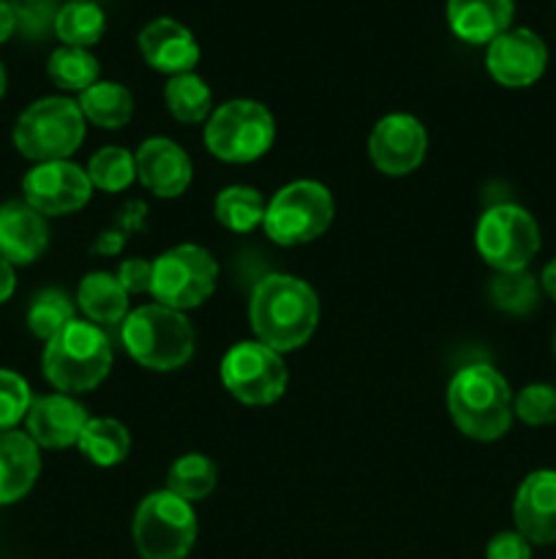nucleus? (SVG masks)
<instances>
[{"mask_svg":"<svg viewBox=\"0 0 556 559\" xmlns=\"http://www.w3.org/2000/svg\"><path fill=\"white\" fill-rule=\"evenodd\" d=\"M510 22L512 0H447V25L467 44H491Z\"/></svg>","mask_w":556,"mask_h":559,"instance_id":"obj_20","label":"nucleus"},{"mask_svg":"<svg viewBox=\"0 0 556 559\" xmlns=\"http://www.w3.org/2000/svg\"><path fill=\"white\" fill-rule=\"evenodd\" d=\"M540 289H543V293L556 304V260H551L548 265L543 267V276H540Z\"/></svg>","mask_w":556,"mask_h":559,"instance_id":"obj_40","label":"nucleus"},{"mask_svg":"<svg viewBox=\"0 0 556 559\" xmlns=\"http://www.w3.org/2000/svg\"><path fill=\"white\" fill-rule=\"evenodd\" d=\"M47 74L49 80H52L58 87H63V91L85 93L87 87L98 82L101 66H98V60L93 58L87 49L60 47L49 55Z\"/></svg>","mask_w":556,"mask_h":559,"instance_id":"obj_29","label":"nucleus"},{"mask_svg":"<svg viewBox=\"0 0 556 559\" xmlns=\"http://www.w3.org/2000/svg\"><path fill=\"white\" fill-rule=\"evenodd\" d=\"M276 142L270 109L251 98H232L210 112L205 123V147L227 164H251Z\"/></svg>","mask_w":556,"mask_h":559,"instance_id":"obj_6","label":"nucleus"},{"mask_svg":"<svg viewBox=\"0 0 556 559\" xmlns=\"http://www.w3.org/2000/svg\"><path fill=\"white\" fill-rule=\"evenodd\" d=\"M428 134L418 118L407 112L385 115L368 136V156L379 173L403 178L423 164Z\"/></svg>","mask_w":556,"mask_h":559,"instance_id":"obj_13","label":"nucleus"},{"mask_svg":"<svg viewBox=\"0 0 556 559\" xmlns=\"http://www.w3.org/2000/svg\"><path fill=\"white\" fill-rule=\"evenodd\" d=\"M76 320V304L63 293V289H44L33 298L27 309V328L36 338L49 342L58 336L69 322Z\"/></svg>","mask_w":556,"mask_h":559,"instance_id":"obj_30","label":"nucleus"},{"mask_svg":"<svg viewBox=\"0 0 556 559\" xmlns=\"http://www.w3.org/2000/svg\"><path fill=\"white\" fill-rule=\"evenodd\" d=\"M488 295L491 300H494L496 309L521 317L534 311V306L540 304V284L529 271L496 273V276L491 278Z\"/></svg>","mask_w":556,"mask_h":559,"instance_id":"obj_32","label":"nucleus"},{"mask_svg":"<svg viewBox=\"0 0 556 559\" xmlns=\"http://www.w3.org/2000/svg\"><path fill=\"white\" fill-rule=\"evenodd\" d=\"M447 413L463 437L494 442L510 431L516 418L512 391L494 366H463L447 385Z\"/></svg>","mask_w":556,"mask_h":559,"instance_id":"obj_2","label":"nucleus"},{"mask_svg":"<svg viewBox=\"0 0 556 559\" xmlns=\"http://www.w3.org/2000/svg\"><path fill=\"white\" fill-rule=\"evenodd\" d=\"M90 420L87 409L69 393H49L31 402L25 415V435L36 442L38 448H71L80 442L82 429Z\"/></svg>","mask_w":556,"mask_h":559,"instance_id":"obj_17","label":"nucleus"},{"mask_svg":"<svg viewBox=\"0 0 556 559\" xmlns=\"http://www.w3.org/2000/svg\"><path fill=\"white\" fill-rule=\"evenodd\" d=\"M485 559H532V544L518 530L499 533L488 540Z\"/></svg>","mask_w":556,"mask_h":559,"instance_id":"obj_36","label":"nucleus"},{"mask_svg":"<svg viewBox=\"0 0 556 559\" xmlns=\"http://www.w3.org/2000/svg\"><path fill=\"white\" fill-rule=\"evenodd\" d=\"M249 320L256 342L281 355L292 353L314 336L319 325V298L303 278L273 273L251 293Z\"/></svg>","mask_w":556,"mask_h":559,"instance_id":"obj_1","label":"nucleus"},{"mask_svg":"<svg viewBox=\"0 0 556 559\" xmlns=\"http://www.w3.org/2000/svg\"><path fill=\"white\" fill-rule=\"evenodd\" d=\"M107 333L87 320H74L44 347V377L60 393H87L107 380L112 369Z\"/></svg>","mask_w":556,"mask_h":559,"instance_id":"obj_3","label":"nucleus"},{"mask_svg":"<svg viewBox=\"0 0 556 559\" xmlns=\"http://www.w3.org/2000/svg\"><path fill=\"white\" fill-rule=\"evenodd\" d=\"M516 530L532 546L556 544V469H534L512 500Z\"/></svg>","mask_w":556,"mask_h":559,"instance_id":"obj_16","label":"nucleus"},{"mask_svg":"<svg viewBox=\"0 0 556 559\" xmlns=\"http://www.w3.org/2000/svg\"><path fill=\"white\" fill-rule=\"evenodd\" d=\"M25 202L41 216H69L82 211L93 197L87 169L71 162L36 164L22 180Z\"/></svg>","mask_w":556,"mask_h":559,"instance_id":"obj_12","label":"nucleus"},{"mask_svg":"<svg viewBox=\"0 0 556 559\" xmlns=\"http://www.w3.org/2000/svg\"><path fill=\"white\" fill-rule=\"evenodd\" d=\"M548 63L545 41L529 27H510L485 49V69L499 85L529 87L543 76Z\"/></svg>","mask_w":556,"mask_h":559,"instance_id":"obj_14","label":"nucleus"},{"mask_svg":"<svg viewBox=\"0 0 556 559\" xmlns=\"http://www.w3.org/2000/svg\"><path fill=\"white\" fill-rule=\"evenodd\" d=\"M134 162L136 178L150 194L161 197V200L180 197L194 178V164H191L189 153L167 136H150L142 142L140 151L134 153Z\"/></svg>","mask_w":556,"mask_h":559,"instance_id":"obj_15","label":"nucleus"},{"mask_svg":"<svg viewBox=\"0 0 556 559\" xmlns=\"http://www.w3.org/2000/svg\"><path fill=\"white\" fill-rule=\"evenodd\" d=\"M33 393L25 377L16 371L0 369V435L14 431L20 420H25L27 409H31Z\"/></svg>","mask_w":556,"mask_h":559,"instance_id":"obj_34","label":"nucleus"},{"mask_svg":"<svg viewBox=\"0 0 556 559\" xmlns=\"http://www.w3.org/2000/svg\"><path fill=\"white\" fill-rule=\"evenodd\" d=\"M267 202L251 186H227L216 197V218L232 233H251L265 222Z\"/></svg>","mask_w":556,"mask_h":559,"instance_id":"obj_27","label":"nucleus"},{"mask_svg":"<svg viewBox=\"0 0 556 559\" xmlns=\"http://www.w3.org/2000/svg\"><path fill=\"white\" fill-rule=\"evenodd\" d=\"M140 52L147 66L169 76L189 74L200 63V44L194 33L169 16H158L142 27Z\"/></svg>","mask_w":556,"mask_h":559,"instance_id":"obj_18","label":"nucleus"},{"mask_svg":"<svg viewBox=\"0 0 556 559\" xmlns=\"http://www.w3.org/2000/svg\"><path fill=\"white\" fill-rule=\"evenodd\" d=\"M218 282V262L202 246L180 243L153 260L150 295L158 306L189 311L205 304Z\"/></svg>","mask_w":556,"mask_h":559,"instance_id":"obj_9","label":"nucleus"},{"mask_svg":"<svg viewBox=\"0 0 556 559\" xmlns=\"http://www.w3.org/2000/svg\"><path fill=\"white\" fill-rule=\"evenodd\" d=\"M540 227L532 213L512 202L488 207L474 229V246L480 257L496 273L527 271L540 251Z\"/></svg>","mask_w":556,"mask_h":559,"instance_id":"obj_10","label":"nucleus"},{"mask_svg":"<svg viewBox=\"0 0 556 559\" xmlns=\"http://www.w3.org/2000/svg\"><path fill=\"white\" fill-rule=\"evenodd\" d=\"M221 382L238 402L249 407H267L283 396L289 371L281 353L249 338L227 349L221 358Z\"/></svg>","mask_w":556,"mask_h":559,"instance_id":"obj_11","label":"nucleus"},{"mask_svg":"<svg viewBox=\"0 0 556 559\" xmlns=\"http://www.w3.org/2000/svg\"><path fill=\"white\" fill-rule=\"evenodd\" d=\"M5 93V69H3V63H0V96H3Z\"/></svg>","mask_w":556,"mask_h":559,"instance_id":"obj_41","label":"nucleus"},{"mask_svg":"<svg viewBox=\"0 0 556 559\" xmlns=\"http://www.w3.org/2000/svg\"><path fill=\"white\" fill-rule=\"evenodd\" d=\"M512 415L527 426L556 424V388L548 382H532L512 399Z\"/></svg>","mask_w":556,"mask_h":559,"instance_id":"obj_33","label":"nucleus"},{"mask_svg":"<svg viewBox=\"0 0 556 559\" xmlns=\"http://www.w3.org/2000/svg\"><path fill=\"white\" fill-rule=\"evenodd\" d=\"M120 338L131 358L150 371H174L194 355L196 336L189 317L167 306L147 304L120 322Z\"/></svg>","mask_w":556,"mask_h":559,"instance_id":"obj_4","label":"nucleus"},{"mask_svg":"<svg viewBox=\"0 0 556 559\" xmlns=\"http://www.w3.org/2000/svg\"><path fill=\"white\" fill-rule=\"evenodd\" d=\"M76 448L98 467H118L129 459L131 435L120 420L90 418L82 429Z\"/></svg>","mask_w":556,"mask_h":559,"instance_id":"obj_24","label":"nucleus"},{"mask_svg":"<svg viewBox=\"0 0 556 559\" xmlns=\"http://www.w3.org/2000/svg\"><path fill=\"white\" fill-rule=\"evenodd\" d=\"M80 109L85 120L101 129H123L134 118V96L125 85L109 80H98L96 85L80 93Z\"/></svg>","mask_w":556,"mask_h":559,"instance_id":"obj_23","label":"nucleus"},{"mask_svg":"<svg viewBox=\"0 0 556 559\" xmlns=\"http://www.w3.org/2000/svg\"><path fill=\"white\" fill-rule=\"evenodd\" d=\"M49 227L25 200L0 205V257L11 265H31L47 251Z\"/></svg>","mask_w":556,"mask_h":559,"instance_id":"obj_19","label":"nucleus"},{"mask_svg":"<svg viewBox=\"0 0 556 559\" xmlns=\"http://www.w3.org/2000/svg\"><path fill=\"white\" fill-rule=\"evenodd\" d=\"M87 178H90L93 189L118 194V191H125L136 180V162L125 147H101L87 162Z\"/></svg>","mask_w":556,"mask_h":559,"instance_id":"obj_31","label":"nucleus"},{"mask_svg":"<svg viewBox=\"0 0 556 559\" xmlns=\"http://www.w3.org/2000/svg\"><path fill=\"white\" fill-rule=\"evenodd\" d=\"M41 473L38 445L25 431L0 435V506L22 500L36 486Z\"/></svg>","mask_w":556,"mask_h":559,"instance_id":"obj_21","label":"nucleus"},{"mask_svg":"<svg viewBox=\"0 0 556 559\" xmlns=\"http://www.w3.org/2000/svg\"><path fill=\"white\" fill-rule=\"evenodd\" d=\"M16 27V14L5 0H0V44H5L11 38Z\"/></svg>","mask_w":556,"mask_h":559,"instance_id":"obj_39","label":"nucleus"},{"mask_svg":"<svg viewBox=\"0 0 556 559\" xmlns=\"http://www.w3.org/2000/svg\"><path fill=\"white\" fill-rule=\"evenodd\" d=\"M76 306L93 325H120L129 317V293L114 273H87L76 293Z\"/></svg>","mask_w":556,"mask_h":559,"instance_id":"obj_22","label":"nucleus"},{"mask_svg":"<svg viewBox=\"0 0 556 559\" xmlns=\"http://www.w3.org/2000/svg\"><path fill=\"white\" fill-rule=\"evenodd\" d=\"M87 120L80 104L49 96L31 104L14 126V145L31 162H69L85 140Z\"/></svg>","mask_w":556,"mask_h":559,"instance_id":"obj_5","label":"nucleus"},{"mask_svg":"<svg viewBox=\"0 0 556 559\" xmlns=\"http://www.w3.org/2000/svg\"><path fill=\"white\" fill-rule=\"evenodd\" d=\"M104 31H107V16H104L101 5L90 3V0H71L55 16V33L63 47H93L101 41Z\"/></svg>","mask_w":556,"mask_h":559,"instance_id":"obj_25","label":"nucleus"},{"mask_svg":"<svg viewBox=\"0 0 556 559\" xmlns=\"http://www.w3.org/2000/svg\"><path fill=\"white\" fill-rule=\"evenodd\" d=\"M129 240V233L123 227H112L107 233H101L93 243V254H120V249L125 246Z\"/></svg>","mask_w":556,"mask_h":559,"instance_id":"obj_37","label":"nucleus"},{"mask_svg":"<svg viewBox=\"0 0 556 559\" xmlns=\"http://www.w3.org/2000/svg\"><path fill=\"white\" fill-rule=\"evenodd\" d=\"M554 349H556V342H554Z\"/></svg>","mask_w":556,"mask_h":559,"instance_id":"obj_42","label":"nucleus"},{"mask_svg":"<svg viewBox=\"0 0 556 559\" xmlns=\"http://www.w3.org/2000/svg\"><path fill=\"white\" fill-rule=\"evenodd\" d=\"M218 484V467L202 453H185L169 467L167 491L185 502H200L213 495Z\"/></svg>","mask_w":556,"mask_h":559,"instance_id":"obj_28","label":"nucleus"},{"mask_svg":"<svg viewBox=\"0 0 556 559\" xmlns=\"http://www.w3.org/2000/svg\"><path fill=\"white\" fill-rule=\"evenodd\" d=\"M336 216V202L327 186L316 180H292L276 191L265 211L267 238L278 246H303L322 238Z\"/></svg>","mask_w":556,"mask_h":559,"instance_id":"obj_7","label":"nucleus"},{"mask_svg":"<svg viewBox=\"0 0 556 559\" xmlns=\"http://www.w3.org/2000/svg\"><path fill=\"white\" fill-rule=\"evenodd\" d=\"M164 102H167L172 118L180 120V123H202L213 112L210 87L194 71L169 76L167 87H164Z\"/></svg>","mask_w":556,"mask_h":559,"instance_id":"obj_26","label":"nucleus"},{"mask_svg":"<svg viewBox=\"0 0 556 559\" xmlns=\"http://www.w3.org/2000/svg\"><path fill=\"white\" fill-rule=\"evenodd\" d=\"M118 282L123 284V289L129 295H140V293H150V282H153V262L140 260V257H131V260H123L118 265Z\"/></svg>","mask_w":556,"mask_h":559,"instance_id":"obj_35","label":"nucleus"},{"mask_svg":"<svg viewBox=\"0 0 556 559\" xmlns=\"http://www.w3.org/2000/svg\"><path fill=\"white\" fill-rule=\"evenodd\" d=\"M14 287H16L14 265H11L5 257H0V304H5V300L14 295Z\"/></svg>","mask_w":556,"mask_h":559,"instance_id":"obj_38","label":"nucleus"},{"mask_svg":"<svg viewBox=\"0 0 556 559\" xmlns=\"http://www.w3.org/2000/svg\"><path fill=\"white\" fill-rule=\"evenodd\" d=\"M196 540L191 502L161 489L147 495L134 513V544L142 559H185Z\"/></svg>","mask_w":556,"mask_h":559,"instance_id":"obj_8","label":"nucleus"}]
</instances>
